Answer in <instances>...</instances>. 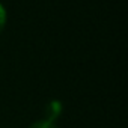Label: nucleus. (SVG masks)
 Returning a JSON list of instances; mask_svg holds the SVG:
<instances>
[{"label": "nucleus", "mask_w": 128, "mask_h": 128, "mask_svg": "<svg viewBox=\"0 0 128 128\" xmlns=\"http://www.w3.org/2000/svg\"><path fill=\"white\" fill-rule=\"evenodd\" d=\"M62 110H63V106L59 100H53L50 101L45 108H44V113H45V118L47 120H51V122H56V119L62 114Z\"/></svg>", "instance_id": "1"}, {"label": "nucleus", "mask_w": 128, "mask_h": 128, "mask_svg": "<svg viewBox=\"0 0 128 128\" xmlns=\"http://www.w3.org/2000/svg\"><path fill=\"white\" fill-rule=\"evenodd\" d=\"M29 128H57V125L51 120H47V119H39L36 122H33Z\"/></svg>", "instance_id": "2"}, {"label": "nucleus", "mask_w": 128, "mask_h": 128, "mask_svg": "<svg viewBox=\"0 0 128 128\" xmlns=\"http://www.w3.org/2000/svg\"><path fill=\"white\" fill-rule=\"evenodd\" d=\"M5 26H6V9L3 8L2 3H0V33L3 32Z\"/></svg>", "instance_id": "3"}]
</instances>
